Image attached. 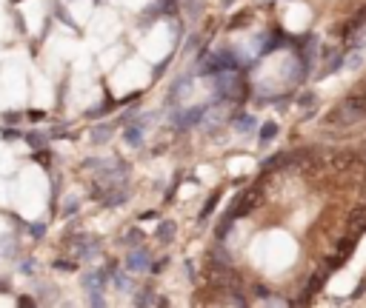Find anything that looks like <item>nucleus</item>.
Listing matches in <instances>:
<instances>
[{"mask_svg":"<svg viewBox=\"0 0 366 308\" xmlns=\"http://www.w3.org/2000/svg\"><path fill=\"white\" fill-rule=\"evenodd\" d=\"M363 115H366V94L363 97H349L344 106H337L329 115V123H344V126H349V123L360 120Z\"/></svg>","mask_w":366,"mask_h":308,"instance_id":"nucleus-1","label":"nucleus"},{"mask_svg":"<svg viewBox=\"0 0 366 308\" xmlns=\"http://www.w3.org/2000/svg\"><path fill=\"white\" fill-rule=\"evenodd\" d=\"M126 268H129V271H146V268H149V254H146L143 248L132 251L129 257H126Z\"/></svg>","mask_w":366,"mask_h":308,"instance_id":"nucleus-2","label":"nucleus"},{"mask_svg":"<svg viewBox=\"0 0 366 308\" xmlns=\"http://www.w3.org/2000/svg\"><path fill=\"white\" fill-rule=\"evenodd\" d=\"M349 231L352 234L366 231V208H355V211L349 214Z\"/></svg>","mask_w":366,"mask_h":308,"instance_id":"nucleus-3","label":"nucleus"},{"mask_svg":"<svg viewBox=\"0 0 366 308\" xmlns=\"http://www.w3.org/2000/svg\"><path fill=\"white\" fill-rule=\"evenodd\" d=\"M103 283H106V274L103 271H92L83 277V286H86L89 291H103Z\"/></svg>","mask_w":366,"mask_h":308,"instance_id":"nucleus-4","label":"nucleus"},{"mask_svg":"<svg viewBox=\"0 0 366 308\" xmlns=\"http://www.w3.org/2000/svg\"><path fill=\"white\" fill-rule=\"evenodd\" d=\"M201 117H203V106H194L192 111H186V115L180 117L178 126H180V129H189V126H192V123H198Z\"/></svg>","mask_w":366,"mask_h":308,"instance_id":"nucleus-5","label":"nucleus"},{"mask_svg":"<svg viewBox=\"0 0 366 308\" xmlns=\"http://www.w3.org/2000/svg\"><path fill=\"white\" fill-rule=\"evenodd\" d=\"M126 143H129V146H140V143H143V126H140V123L126 129Z\"/></svg>","mask_w":366,"mask_h":308,"instance_id":"nucleus-6","label":"nucleus"},{"mask_svg":"<svg viewBox=\"0 0 366 308\" xmlns=\"http://www.w3.org/2000/svg\"><path fill=\"white\" fill-rule=\"evenodd\" d=\"M175 237V222H160V229H158V240L160 243H169Z\"/></svg>","mask_w":366,"mask_h":308,"instance_id":"nucleus-7","label":"nucleus"},{"mask_svg":"<svg viewBox=\"0 0 366 308\" xmlns=\"http://www.w3.org/2000/svg\"><path fill=\"white\" fill-rule=\"evenodd\" d=\"M75 251H78V257H94V254H97V248H94V243H78L75 245Z\"/></svg>","mask_w":366,"mask_h":308,"instance_id":"nucleus-8","label":"nucleus"},{"mask_svg":"<svg viewBox=\"0 0 366 308\" xmlns=\"http://www.w3.org/2000/svg\"><path fill=\"white\" fill-rule=\"evenodd\" d=\"M135 302H137V305H166L163 297L158 300V297H152V294H140V297H137Z\"/></svg>","mask_w":366,"mask_h":308,"instance_id":"nucleus-9","label":"nucleus"},{"mask_svg":"<svg viewBox=\"0 0 366 308\" xmlns=\"http://www.w3.org/2000/svg\"><path fill=\"white\" fill-rule=\"evenodd\" d=\"M109 131H112L109 126H101V129H94L92 140H94V143H106V140H109Z\"/></svg>","mask_w":366,"mask_h":308,"instance_id":"nucleus-10","label":"nucleus"},{"mask_svg":"<svg viewBox=\"0 0 366 308\" xmlns=\"http://www.w3.org/2000/svg\"><path fill=\"white\" fill-rule=\"evenodd\" d=\"M275 134H278V126H275V123H266V126H263V131H260V140L266 143V140H272Z\"/></svg>","mask_w":366,"mask_h":308,"instance_id":"nucleus-11","label":"nucleus"},{"mask_svg":"<svg viewBox=\"0 0 366 308\" xmlns=\"http://www.w3.org/2000/svg\"><path fill=\"white\" fill-rule=\"evenodd\" d=\"M235 126H237V129H255V117H249V115L237 117V120H235Z\"/></svg>","mask_w":366,"mask_h":308,"instance_id":"nucleus-12","label":"nucleus"},{"mask_svg":"<svg viewBox=\"0 0 366 308\" xmlns=\"http://www.w3.org/2000/svg\"><path fill=\"white\" fill-rule=\"evenodd\" d=\"M29 231H32V237H43L46 234V226H43V222H37V226H29Z\"/></svg>","mask_w":366,"mask_h":308,"instance_id":"nucleus-13","label":"nucleus"},{"mask_svg":"<svg viewBox=\"0 0 366 308\" xmlns=\"http://www.w3.org/2000/svg\"><path fill=\"white\" fill-rule=\"evenodd\" d=\"M215 203H217V197H212V200H209V203H206V208H203V214H201V217H203V220H206V217H209V214H212V211H215Z\"/></svg>","mask_w":366,"mask_h":308,"instance_id":"nucleus-14","label":"nucleus"},{"mask_svg":"<svg viewBox=\"0 0 366 308\" xmlns=\"http://www.w3.org/2000/svg\"><path fill=\"white\" fill-rule=\"evenodd\" d=\"M55 268H60V271H75V263H66V260H58V263H55Z\"/></svg>","mask_w":366,"mask_h":308,"instance_id":"nucleus-15","label":"nucleus"},{"mask_svg":"<svg viewBox=\"0 0 366 308\" xmlns=\"http://www.w3.org/2000/svg\"><path fill=\"white\" fill-rule=\"evenodd\" d=\"M29 143L32 146H43V137H40V134H29Z\"/></svg>","mask_w":366,"mask_h":308,"instance_id":"nucleus-16","label":"nucleus"}]
</instances>
